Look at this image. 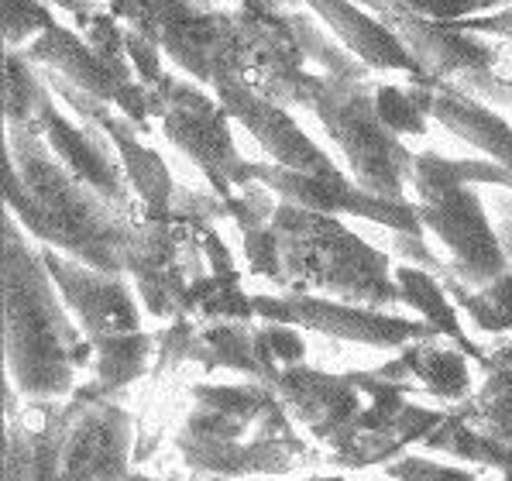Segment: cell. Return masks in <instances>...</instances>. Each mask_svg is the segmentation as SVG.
Segmentation results:
<instances>
[{
	"label": "cell",
	"mask_w": 512,
	"mask_h": 481,
	"mask_svg": "<svg viewBox=\"0 0 512 481\" xmlns=\"http://www.w3.org/2000/svg\"><path fill=\"white\" fill-rule=\"evenodd\" d=\"M385 475L392 481H482L475 471H461L451 464H433L427 457L399 454L396 461L385 464Z\"/></svg>",
	"instance_id": "cell-34"
},
{
	"label": "cell",
	"mask_w": 512,
	"mask_h": 481,
	"mask_svg": "<svg viewBox=\"0 0 512 481\" xmlns=\"http://www.w3.org/2000/svg\"><path fill=\"white\" fill-rule=\"evenodd\" d=\"M399 4L433 21H464L475 18V14H492L502 11V7H512V0H399Z\"/></svg>",
	"instance_id": "cell-35"
},
{
	"label": "cell",
	"mask_w": 512,
	"mask_h": 481,
	"mask_svg": "<svg viewBox=\"0 0 512 481\" xmlns=\"http://www.w3.org/2000/svg\"><path fill=\"white\" fill-rule=\"evenodd\" d=\"M423 447L437 454H451L464 464H475V468H492L502 478H512V444L492 437V433L471 427L468 420H461L454 409H447L444 420L433 427L427 437L420 440Z\"/></svg>",
	"instance_id": "cell-26"
},
{
	"label": "cell",
	"mask_w": 512,
	"mask_h": 481,
	"mask_svg": "<svg viewBox=\"0 0 512 481\" xmlns=\"http://www.w3.org/2000/svg\"><path fill=\"white\" fill-rule=\"evenodd\" d=\"M152 114L159 117L165 138L210 179V189H217L224 200H231L238 186L251 183L248 159H241L234 145L231 110L220 104L217 93L203 90V83H186L169 73L159 90H152Z\"/></svg>",
	"instance_id": "cell-9"
},
{
	"label": "cell",
	"mask_w": 512,
	"mask_h": 481,
	"mask_svg": "<svg viewBox=\"0 0 512 481\" xmlns=\"http://www.w3.org/2000/svg\"><path fill=\"white\" fill-rule=\"evenodd\" d=\"M207 481H227V478H214V475H207Z\"/></svg>",
	"instance_id": "cell-43"
},
{
	"label": "cell",
	"mask_w": 512,
	"mask_h": 481,
	"mask_svg": "<svg viewBox=\"0 0 512 481\" xmlns=\"http://www.w3.org/2000/svg\"><path fill=\"white\" fill-rule=\"evenodd\" d=\"M38 248H42L45 268L59 286L62 299L73 310V317L80 320L83 334L90 341L104 334H135V330H141L138 296L131 293L128 275L76 262V258L49 248V244H38Z\"/></svg>",
	"instance_id": "cell-19"
},
{
	"label": "cell",
	"mask_w": 512,
	"mask_h": 481,
	"mask_svg": "<svg viewBox=\"0 0 512 481\" xmlns=\"http://www.w3.org/2000/svg\"><path fill=\"white\" fill-rule=\"evenodd\" d=\"M159 348L152 334L135 330V334H104L93 341V385L100 389V396H114V392L128 389L131 382L148 375L152 365V351Z\"/></svg>",
	"instance_id": "cell-27"
},
{
	"label": "cell",
	"mask_w": 512,
	"mask_h": 481,
	"mask_svg": "<svg viewBox=\"0 0 512 481\" xmlns=\"http://www.w3.org/2000/svg\"><path fill=\"white\" fill-rule=\"evenodd\" d=\"M248 179H258L262 186H269L279 200H289L296 207L317 210V214H351L361 217L368 224L389 227V231H406L427 238V227L420 224L416 203L409 200H389L361 189L354 179H327V176H310V172H296L286 165H258L248 162Z\"/></svg>",
	"instance_id": "cell-15"
},
{
	"label": "cell",
	"mask_w": 512,
	"mask_h": 481,
	"mask_svg": "<svg viewBox=\"0 0 512 481\" xmlns=\"http://www.w3.org/2000/svg\"><path fill=\"white\" fill-rule=\"evenodd\" d=\"M375 86V76H368V80H334V76L317 73L306 110L317 114L320 128L341 148L354 183L368 189V193L389 196V200H406L416 155L378 117Z\"/></svg>",
	"instance_id": "cell-6"
},
{
	"label": "cell",
	"mask_w": 512,
	"mask_h": 481,
	"mask_svg": "<svg viewBox=\"0 0 512 481\" xmlns=\"http://www.w3.org/2000/svg\"><path fill=\"white\" fill-rule=\"evenodd\" d=\"M251 303H255V317L262 320L289 323V327L313 330V334L337 337V341L365 344V348H378V351H403L413 341L440 337L437 327L427 320H406L389 310H372V306L344 303V299H330V296L258 293L251 296Z\"/></svg>",
	"instance_id": "cell-10"
},
{
	"label": "cell",
	"mask_w": 512,
	"mask_h": 481,
	"mask_svg": "<svg viewBox=\"0 0 512 481\" xmlns=\"http://www.w3.org/2000/svg\"><path fill=\"white\" fill-rule=\"evenodd\" d=\"M21 52H25L38 69L59 73L62 80L76 83L80 90L97 93L100 100L114 104L128 121L138 124L141 134H148V128H152V93L138 80L117 76L114 69L86 45V38L76 35L73 28L49 25L38 38H31Z\"/></svg>",
	"instance_id": "cell-18"
},
{
	"label": "cell",
	"mask_w": 512,
	"mask_h": 481,
	"mask_svg": "<svg viewBox=\"0 0 512 481\" xmlns=\"http://www.w3.org/2000/svg\"><path fill=\"white\" fill-rule=\"evenodd\" d=\"M289 18H293V31H296L299 45H303L306 59L317 66V73L334 76V80H368V76H375L372 66H365L348 45H341L334 35H327L310 14L293 11Z\"/></svg>",
	"instance_id": "cell-29"
},
{
	"label": "cell",
	"mask_w": 512,
	"mask_h": 481,
	"mask_svg": "<svg viewBox=\"0 0 512 481\" xmlns=\"http://www.w3.org/2000/svg\"><path fill=\"white\" fill-rule=\"evenodd\" d=\"M25 128L42 134L55 159L66 165L76 179H83L93 193H100L104 200H110L121 210L145 214L141 203L131 196L135 193V186H131L128 169H124L114 141H110L97 124H86V121H80V117L69 121V117L62 114L59 97L52 93L49 80H45V93H42V100H38L35 117H31V124H25Z\"/></svg>",
	"instance_id": "cell-13"
},
{
	"label": "cell",
	"mask_w": 512,
	"mask_h": 481,
	"mask_svg": "<svg viewBox=\"0 0 512 481\" xmlns=\"http://www.w3.org/2000/svg\"><path fill=\"white\" fill-rule=\"evenodd\" d=\"M265 385H272L289 416L303 423L313 433V440L327 444L330 451H341L348 444L361 409L368 406V392L358 385L354 372L330 375L310 368L306 361L293 368H279Z\"/></svg>",
	"instance_id": "cell-16"
},
{
	"label": "cell",
	"mask_w": 512,
	"mask_h": 481,
	"mask_svg": "<svg viewBox=\"0 0 512 481\" xmlns=\"http://www.w3.org/2000/svg\"><path fill=\"white\" fill-rule=\"evenodd\" d=\"M454 25L478 31V35H488V38H502V42L512 45V7H502V11H492V14H475V18L454 21Z\"/></svg>",
	"instance_id": "cell-39"
},
{
	"label": "cell",
	"mask_w": 512,
	"mask_h": 481,
	"mask_svg": "<svg viewBox=\"0 0 512 481\" xmlns=\"http://www.w3.org/2000/svg\"><path fill=\"white\" fill-rule=\"evenodd\" d=\"M502 481H509V478H502Z\"/></svg>",
	"instance_id": "cell-44"
},
{
	"label": "cell",
	"mask_w": 512,
	"mask_h": 481,
	"mask_svg": "<svg viewBox=\"0 0 512 481\" xmlns=\"http://www.w3.org/2000/svg\"><path fill=\"white\" fill-rule=\"evenodd\" d=\"M378 372L385 378H392V382L423 385V392H430V396L440 402H451V406L475 392L468 354L461 348H454L451 341L440 344V337L406 344V348L392 361H385Z\"/></svg>",
	"instance_id": "cell-22"
},
{
	"label": "cell",
	"mask_w": 512,
	"mask_h": 481,
	"mask_svg": "<svg viewBox=\"0 0 512 481\" xmlns=\"http://www.w3.org/2000/svg\"><path fill=\"white\" fill-rule=\"evenodd\" d=\"M375 18L399 35L413 52L423 76L440 86H451L488 107L512 110V45L492 42L488 35L468 31L454 21H433L409 11L399 0H358Z\"/></svg>",
	"instance_id": "cell-5"
},
{
	"label": "cell",
	"mask_w": 512,
	"mask_h": 481,
	"mask_svg": "<svg viewBox=\"0 0 512 481\" xmlns=\"http://www.w3.org/2000/svg\"><path fill=\"white\" fill-rule=\"evenodd\" d=\"M42 4H49V7H62L66 14H73L76 18V25H86V21L93 18V14H100L104 7L97 4V0H42Z\"/></svg>",
	"instance_id": "cell-40"
},
{
	"label": "cell",
	"mask_w": 512,
	"mask_h": 481,
	"mask_svg": "<svg viewBox=\"0 0 512 481\" xmlns=\"http://www.w3.org/2000/svg\"><path fill=\"white\" fill-rule=\"evenodd\" d=\"M241 251H244V262H248L251 275L269 279L279 286L282 282V244H279V234H275L272 220L269 224H258V227L241 231Z\"/></svg>",
	"instance_id": "cell-32"
},
{
	"label": "cell",
	"mask_w": 512,
	"mask_h": 481,
	"mask_svg": "<svg viewBox=\"0 0 512 481\" xmlns=\"http://www.w3.org/2000/svg\"><path fill=\"white\" fill-rule=\"evenodd\" d=\"M375 107H378V117L385 121V128L396 131L399 138H406V134L423 138V134L430 131V114L416 104V97L406 90V86L378 83L375 86Z\"/></svg>",
	"instance_id": "cell-31"
},
{
	"label": "cell",
	"mask_w": 512,
	"mask_h": 481,
	"mask_svg": "<svg viewBox=\"0 0 512 481\" xmlns=\"http://www.w3.org/2000/svg\"><path fill=\"white\" fill-rule=\"evenodd\" d=\"M124 481H162V478H152V475H141V471H131ZM169 481H179V478H169Z\"/></svg>",
	"instance_id": "cell-41"
},
{
	"label": "cell",
	"mask_w": 512,
	"mask_h": 481,
	"mask_svg": "<svg viewBox=\"0 0 512 481\" xmlns=\"http://www.w3.org/2000/svg\"><path fill=\"white\" fill-rule=\"evenodd\" d=\"M244 35V80L282 107L310 104L317 73L293 31L289 0H238Z\"/></svg>",
	"instance_id": "cell-11"
},
{
	"label": "cell",
	"mask_w": 512,
	"mask_h": 481,
	"mask_svg": "<svg viewBox=\"0 0 512 481\" xmlns=\"http://www.w3.org/2000/svg\"><path fill=\"white\" fill-rule=\"evenodd\" d=\"M4 203L38 244L104 272H124V251L145 217L93 193L25 124H7Z\"/></svg>",
	"instance_id": "cell-1"
},
{
	"label": "cell",
	"mask_w": 512,
	"mask_h": 481,
	"mask_svg": "<svg viewBox=\"0 0 512 481\" xmlns=\"http://www.w3.org/2000/svg\"><path fill=\"white\" fill-rule=\"evenodd\" d=\"M509 481H512V478H509Z\"/></svg>",
	"instance_id": "cell-45"
},
{
	"label": "cell",
	"mask_w": 512,
	"mask_h": 481,
	"mask_svg": "<svg viewBox=\"0 0 512 481\" xmlns=\"http://www.w3.org/2000/svg\"><path fill=\"white\" fill-rule=\"evenodd\" d=\"M262 341H265L269 358L279 368H293V365H303L306 361V341H303V334H299V327L265 320L262 323Z\"/></svg>",
	"instance_id": "cell-37"
},
{
	"label": "cell",
	"mask_w": 512,
	"mask_h": 481,
	"mask_svg": "<svg viewBox=\"0 0 512 481\" xmlns=\"http://www.w3.org/2000/svg\"><path fill=\"white\" fill-rule=\"evenodd\" d=\"M176 451L193 475L244 478V475H289L313 457L296 437L293 416L255 423L234 413L196 406L176 433Z\"/></svg>",
	"instance_id": "cell-8"
},
{
	"label": "cell",
	"mask_w": 512,
	"mask_h": 481,
	"mask_svg": "<svg viewBox=\"0 0 512 481\" xmlns=\"http://www.w3.org/2000/svg\"><path fill=\"white\" fill-rule=\"evenodd\" d=\"M272 227L282 244L279 286L286 293L330 296L372 310L403 303L389 255L354 234L337 214H317L279 200Z\"/></svg>",
	"instance_id": "cell-3"
},
{
	"label": "cell",
	"mask_w": 512,
	"mask_h": 481,
	"mask_svg": "<svg viewBox=\"0 0 512 481\" xmlns=\"http://www.w3.org/2000/svg\"><path fill=\"white\" fill-rule=\"evenodd\" d=\"M69 399L76 413L62 437L59 481H124L135 471V416L93 382L76 385Z\"/></svg>",
	"instance_id": "cell-12"
},
{
	"label": "cell",
	"mask_w": 512,
	"mask_h": 481,
	"mask_svg": "<svg viewBox=\"0 0 512 481\" xmlns=\"http://www.w3.org/2000/svg\"><path fill=\"white\" fill-rule=\"evenodd\" d=\"M42 73H45V80H49L52 93L59 97V104H66L80 121L97 124V128L114 141L117 155H121L124 169H128L131 186H135L141 210H145L148 217H169L179 186H176V179H172V172L162 155L141 141L138 124L128 121L114 104L100 100L97 93H86L76 83L62 80L59 73H49V69H42Z\"/></svg>",
	"instance_id": "cell-14"
},
{
	"label": "cell",
	"mask_w": 512,
	"mask_h": 481,
	"mask_svg": "<svg viewBox=\"0 0 512 481\" xmlns=\"http://www.w3.org/2000/svg\"><path fill=\"white\" fill-rule=\"evenodd\" d=\"M214 93L275 165L310 172V176L344 179V169H337V162L286 114V107L262 97L244 76H224Z\"/></svg>",
	"instance_id": "cell-17"
},
{
	"label": "cell",
	"mask_w": 512,
	"mask_h": 481,
	"mask_svg": "<svg viewBox=\"0 0 512 481\" xmlns=\"http://www.w3.org/2000/svg\"><path fill=\"white\" fill-rule=\"evenodd\" d=\"M488 210L495 214V231H499V241L509 255V268H512V189L509 186H488Z\"/></svg>",
	"instance_id": "cell-38"
},
{
	"label": "cell",
	"mask_w": 512,
	"mask_h": 481,
	"mask_svg": "<svg viewBox=\"0 0 512 481\" xmlns=\"http://www.w3.org/2000/svg\"><path fill=\"white\" fill-rule=\"evenodd\" d=\"M396 282H399V296H403V303L413 306V310L420 313V320L433 323L444 341H451L454 348H461L471 361L482 365L488 351L482 348V344L471 341L468 330L461 327L458 303H454V296L447 293V286L437 279V275L427 272V268H420V265L403 262L396 268Z\"/></svg>",
	"instance_id": "cell-24"
},
{
	"label": "cell",
	"mask_w": 512,
	"mask_h": 481,
	"mask_svg": "<svg viewBox=\"0 0 512 481\" xmlns=\"http://www.w3.org/2000/svg\"><path fill=\"white\" fill-rule=\"evenodd\" d=\"M447 286V293L454 296L461 313H468L471 323H475L482 334L488 337H502L512 330V268L502 272L495 282H488L485 289H471L464 286L458 275H444L440 279Z\"/></svg>",
	"instance_id": "cell-28"
},
{
	"label": "cell",
	"mask_w": 512,
	"mask_h": 481,
	"mask_svg": "<svg viewBox=\"0 0 512 481\" xmlns=\"http://www.w3.org/2000/svg\"><path fill=\"white\" fill-rule=\"evenodd\" d=\"M310 481H348V478H337V475H317V478H310Z\"/></svg>",
	"instance_id": "cell-42"
},
{
	"label": "cell",
	"mask_w": 512,
	"mask_h": 481,
	"mask_svg": "<svg viewBox=\"0 0 512 481\" xmlns=\"http://www.w3.org/2000/svg\"><path fill=\"white\" fill-rule=\"evenodd\" d=\"M128 59H131V69H135L138 83L145 86L148 93L159 90V86L165 83V76H169L162 66L165 52L152 42V38H145L135 28H128Z\"/></svg>",
	"instance_id": "cell-36"
},
{
	"label": "cell",
	"mask_w": 512,
	"mask_h": 481,
	"mask_svg": "<svg viewBox=\"0 0 512 481\" xmlns=\"http://www.w3.org/2000/svg\"><path fill=\"white\" fill-rule=\"evenodd\" d=\"M406 90L413 93L416 104L427 110L440 128L451 131L454 138L468 141L485 159L499 162L502 169L512 172V124L506 117L495 114L482 100L468 97V93H461V90H451V86L433 83L427 76L409 80Z\"/></svg>",
	"instance_id": "cell-20"
},
{
	"label": "cell",
	"mask_w": 512,
	"mask_h": 481,
	"mask_svg": "<svg viewBox=\"0 0 512 481\" xmlns=\"http://www.w3.org/2000/svg\"><path fill=\"white\" fill-rule=\"evenodd\" d=\"M416 214L451 255L454 275L471 289H485L502 272H509V255L499 231L488 220V207L478 186H509L512 172L492 159H447L437 152H420L413 162Z\"/></svg>",
	"instance_id": "cell-4"
},
{
	"label": "cell",
	"mask_w": 512,
	"mask_h": 481,
	"mask_svg": "<svg viewBox=\"0 0 512 481\" xmlns=\"http://www.w3.org/2000/svg\"><path fill=\"white\" fill-rule=\"evenodd\" d=\"M128 28L152 38L189 80L214 86L224 76H244V35L238 11L203 0H110Z\"/></svg>",
	"instance_id": "cell-7"
},
{
	"label": "cell",
	"mask_w": 512,
	"mask_h": 481,
	"mask_svg": "<svg viewBox=\"0 0 512 481\" xmlns=\"http://www.w3.org/2000/svg\"><path fill=\"white\" fill-rule=\"evenodd\" d=\"M55 25L52 7L42 0H4V42L7 49H25L31 38Z\"/></svg>",
	"instance_id": "cell-33"
},
{
	"label": "cell",
	"mask_w": 512,
	"mask_h": 481,
	"mask_svg": "<svg viewBox=\"0 0 512 481\" xmlns=\"http://www.w3.org/2000/svg\"><path fill=\"white\" fill-rule=\"evenodd\" d=\"M80 35L117 76H124V80H138L135 69H131V59H128V25H121V18H117L114 11L93 14V18L80 28Z\"/></svg>",
	"instance_id": "cell-30"
},
{
	"label": "cell",
	"mask_w": 512,
	"mask_h": 481,
	"mask_svg": "<svg viewBox=\"0 0 512 481\" xmlns=\"http://www.w3.org/2000/svg\"><path fill=\"white\" fill-rule=\"evenodd\" d=\"M42 248L7 210L4 217V361L25 399H66L93 368V341L69 320Z\"/></svg>",
	"instance_id": "cell-2"
},
{
	"label": "cell",
	"mask_w": 512,
	"mask_h": 481,
	"mask_svg": "<svg viewBox=\"0 0 512 481\" xmlns=\"http://www.w3.org/2000/svg\"><path fill=\"white\" fill-rule=\"evenodd\" d=\"M303 4L324 21L337 42L348 45L365 66L375 69V73H406L409 80L423 76L413 52H409L406 45L399 42L396 31L385 25L382 18H375L365 4H358V0H303Z\"/></svg>",
	"instance_id": "cell-21"
},
{
	"label": "cell",
	"mask_w": 512,
	"mask_h": 481,
	"mask_svg": "<svg viewBox=\"0 0 512 481\" xmlns=\"http://www.w3.org/2000/svg\"><path fill=\"white\" fill-rule=\"evenodd\" d=\"M189 361H196L207 372L227 368V372L258 378V382L265 375L262 354H258V327H251V320H210L196 327Z\"/></svg>",
	"instance_id": "cell-25"
},
{
	"label": "cell",
	"mask_w": 512,
	"mask_h": 481,
	"mask_svg": "<svg viewBox=\"0 0 512 481\" xmlns=\"http://www.w3.org/2000/svg\"><path fill=\"white\" fill-rule=\"evenodd\" d=\"M482 368L485 382L451 409L471 427L512 444V341L506 334L495 337V348L485 354Z\"/></svg>",
	"instance_id": "cell-23"
}]
</instances>
